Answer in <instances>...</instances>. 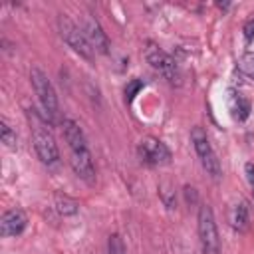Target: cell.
Segmentation results:
<instances>
[{
    "label": "cell",
    "mask_w": 254,
    "mask_h": 254,
    "mask_svg": "<svg viewBox=\"0 0 254 254\" xmlns=\"http://www.w3.org/2000/svg\"><path fill=\"white\" fill-rule=\"evenodd\" d=\"M244 36H246V40H252L254 38V20H248L244 24Z\"/></svg>",
    "instance_id": "21"
},
{
    "label": "cell",
    "mask_w": 254,
    "mask_h": 254,
    "mask_svg": "<svg viewBox=\"0 0 254 254\" xmlns=\"http://www.w3.org/2000/svg\"><path fill=\"white\" fill-rule=\"evenodd\" d=\"M69 165H71L73 173L81 181H85L87 185H93L95 183V165H93V159H91L89 149L71 151L69 153Z\"/></svg>",
    "instance_id": "9"
},
{
    "label": "cell",
    "mask_w": 254,
    "mask_h": 254,
    "mask_svg": "<svg viewBox=\"0 0 254 254\" xmlns=\"http://www.w3.org/2000/svg\"><path fill=\"white\" fill-rule=\"evenodd\" d=\"M107 254H127L123 238L119 234H111L107 240Z\"/></svg>",
    "instance_id": "16"
},
{
    "label": "cell",
    "mask_w": 254,
    "mask_h": 254,
    "mask_svg": "<svg viewBox=\"0 0 254 254\" xmlns=\"http://www.w3.org/2000/svg\"><path fill=\"white\" fill-rule=\"evenodd\" d=\"M30 79H32L34 91H36V95L40 99V105L44 109V115L52 123L54 117L58 115V95H56V89H54L50 77L40 67H32L30 69Z\"/></svg>",
    "instance_id": "2"
},
{
    "label": "cell",
    "mask_w": 254,
    "mask_h": 254,
    "mask_svg": "<svg viewBox=\"0 0 254 254\" xmlns=\"http://www.w3.org/2000/svg\"><path fill=\"white\" fill-rule=\"evenodd\" d=\"M244 173H246V179H248L250 187H254V163H246L244 165Z\"/></svg>",
    "instance_id": "20"
},
{
    "label": "cell",
    "mask_w": 254,
    "mask_h": 254,
    "mask_svg": "<svg viewBox=\"0 0 254 254\" xmlns=\"http://www.w3.org/2000/svg\"><path fill=\"white\" fill-rule=\"evenodd\" d=\"M196 228H198V240L202 246L204 254H218L220 250V238H218V228L214 220V212L208 204L198 206V218H196Z\"/></svg>",
    "instance_id": "3"
},
{
    "label": "cell",
    "mask_w": 254,
    "mask_h": 254,
    "mask_svg": "<svg viewBox=\"0 0 254 254\" xmlns=\"http://www.w3.org/2000/svg\"><path fill=\"white\" fill-rule=\"evenodd\" d=\"M143 87V81L141 79H133V81H129L127 83V87H125V101L127 103H131L133 99H135V95H137V91Z\"/></svg>",
    "instance_id": "18"
},
{
    "label": "cell",
    "mask_w": 254,
    "mask_h": 254,
    "mask_svg": "<svg viewBox=\"0 0 254 254\" xmlns=\"http://www.w3.org/2000/svg\"><path fill=\"white\" fill-rule=\"evenodd\" d=\"M58 30H60L62 40H64L75 54H79L81 58H85V60H89V62L93 60L95 50L91 48V44L87 42L85 34L81 32V28H79L77 24H73L67 16H60V18H58Z\"/></svg>",
    "instance_id": "5"
},
{
    "label": "cell",
    "mask_w": 254,
    "mask_h": 254,
    "mask_svg": "<svg viewBox=\"0 0 254 254\" xmlns=\"http://www.w3.org/2000/svg\"><path fill=\"white\" fill-rule=\"evenodd\" d=\"M190 141H192V147H194V151H196L204 171L212 179H218L220 173H222L220 171V161L216 159V153H214V149H212V145H210V141L206 137V131L202 127H198V125L192 127L190 129Z\"/></svg>",
    "instance_id": "6"
},
{
    "label": "cell",
    "mask_w": 254,
    "mask_h": 254,
    "mask_svg": "<svg viewBox=\"0 0 254 254\" xmlns=\"http://www.w3.org/2000/svg\"><path fill=\"white\" fill-rule=\"evenodd\" d=\"M26 224H28V216L22 208H10L2 214L0 218V232L4 238H10V236H20L24 230H26Z\"/></svg>",
    "instance_id": "10"
},
{
    "label": "cell",
    "mask_w": 254,
    "mask_h": 254,
    "mask_svg": "<svg viewBox=\"0 0 254 254\" xmlns=\"http://www.w3.org/2000/svg\"><path fill=\"white\" fill-rule=\"evenodd\" d=\"M62 131H64V139H65L69 151H83V149H87L85 135H83V131H81L77 121H73L69 117L64 119L62 121Z\"/></svg>",
    "instance_id": "11"
},
{
    "label": "cell",
    "mask_w": 254,
    "mask_h": 254,
    "mask_svg": "<svg viewBox=\"0 0 254 254\" xmlns=\"http://www.w3.org/2000/svg\"><path fill=\"white\" fill-rule=\"evenodd\" d=\"M0 139H2V143L8 147V149H14L16 147V131L2 119L0 121Z\"/></svg>",
    "instance_id": "15"
},
{
    "label": "cell",
    "mask_w": 254,
    "mask_h": 254,
    "mask_svg": "<svg viewBox=\"0 0 254 254\" xmlns=\"http://www.w3.org/2000/svg\"><path fill=\"white\" fill-rule=\"evenodd\" d=\"M159 190H161L163 202H165V204H167L169 208H173V206H175V200H173V196H175V190H173V189L169 187V183H165V185H163V187H161Z\"/></svg>",
    "instance_id": "19"
},
{
    "label": "cell",
    "mask_w": 254,
    "mask_h": 254,
    "mask_svg": "<svg viewBox=\"0 0 254 254\" xmlns=\"http://www.w3.org/2000/svg\"><path fill=\"white\" fill-rule=\"evenodd\" d=\"M54 206H56V210H58L62 216H71V214H75L77 208H79L77 200L71 198V196H67V194H56V196H54Z\"/></svg>",
    "instance_id": "14"
},
{
    "label": "cell",
    "mask_w": 254,
    "mask_h": 254,
    "mask_svg": "<svg viewBox=\"0 0 254 254\" xmlns=\"http://www.w3.org/2000/svg\"><path fill=\"white\" fill-rule=\"evenodd\" d=\"M81 32L85 34L87 42L91 44V48L97 52V54H107L109 52V38L107 34L103 32L101 24L91 18V16H85L83 22H81Z\"/></svg>",
    "instance_id": "8"
},
{
    "label": "cell",
    "mask_w": 254,
    "mask_h": 254,
    "mask_svg": "<svg viewBox=\"0 0 254 254\" xmlns=\"http://www.w3.org/2000/svg\"><path fill=\"white\" fill-rule=\"evenodd\" d=\"M28 119H30L32 143H34V151H36L38 159L48 167L56 165L60 161V149H58V143H56L52 131L48 129V117L32 107V109H28Z\"/></svg>",
    "instance_id": "1"
},
{
    "label": "cell",
    "mask_w": 254,
    "mask_h": 254,
    "mask_svg": "<svg viewBox=\"0 0 254 254\" xmlns=\"http://www.w3.org/2000/svg\"><path fill=\"white\" fill-rule=\"evenodd\" d=\"M228 109H230V113L236 121H244L250 115V103L236 91L228 93Z\"/></svg>",
    "instance_id": "13"
},
{
    "label": "cell",
    "mask_w": 254,
    "mask_h": 254,
    "mask_svg": "<svg viewBox=\"0 0 254 254\" xmlns=\"http://www.w3.org/2000/svg\"><path fill=\"white\" fill-rule=\"evenodd\" d=\"M238 67H240L242 73H246L248 77L254 79V52L244 54V56L240 58V62H238Z\"/></svg>",
    "instance_id": "17"
},
{
    "label": "cell",
    "mask_w": 254,
    "mask_h": 254,
    "mask_svg": "<svg viewBox=\"0 0 254 254\" xmlns=\"http://www.w3.org/2000/svg\"><path fill=\"white\" fill-rule=\"evenodd\" d=\"M252 194H254V187H252Z\"/></svg>",
    "instance_id": "22"
},
{
    "label": "cell",
    "mask_w": 254,
    "mask_h": 254,
    "mask_svg": "<svg viewBox=\"0 0 254 254\" xmlns=\"http://www.w3.org/2000/svg\"><path fill=\"white\" fill-rule=\"evenodd\" d=\"M137 153H139L141 161L147 163V165H167V163H171L169 147L163 141L155 139V137L141 139V143L137 147Z\"/></svg>",
    "instance_id": "7"
},
{
    "label": "cell",
    "mask_w": 254,
    "mask_h": 254,
    "mask_svg": "<svg viewBox=\"0 0 254 254\" xmlns=\"http://www.w3.org/2000/svg\"><path fill=\"white\" fill-rule=\"evenodd\" d=\"M145 58L149 62V65L159 73L163 75V79H167L171 85H179L181 83V73H179V67H177V62L163 50L159 48L157 44H147L145 48Z\"/></svg>",
    "instance_id": "4"
},
{
    "label": "cell",
    "mask_w": 254,
    "mask_h": 254,
    "mask_svg": "<svg viewBox=\"0 0 254 254\" xmlns=\"http://www.w3.org/2000/svg\"><path fill=\"white\" fill-rule=\"evenodd\" d=\"M228 222L236 232H244L246 230V226H248V206H246L244 200L232 204L230 214H228Z\"/></svg>",
    "instance_id": "12"
}]
</instances>
